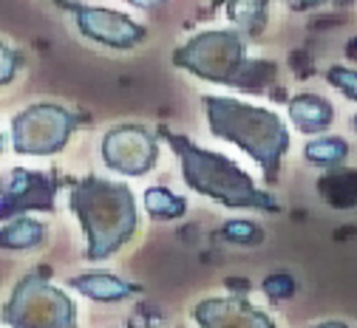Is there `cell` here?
<instances>
[{
    "label": "cell",
    "mask_w": 357,
    "mask_h": 328,
    "mask_svg": "<svg viewBox=\"0 0 357 328\" xmlns=\"http://www.w3.org/2000/svg\"><path fill=\"white\" fill-rule=\"evenodd\" d=\"M227 15L238 26L241 37H258L266 26V3H230Z\"/></svg>",
    "instance_id": "17"
},
{
    "label": "cell",
    "mask_w": 357,
    "mask_h": 328,
    "mask_svg": "<svg viewBox=\"0 0 357 328\" xmlns=\"http://www.w3.org/2000/svg\"><path fill=\"white\" fill-rule=\"evenodd\" d=\"M0 150H3V136H0Z\"/></svg>",
    "instance_id": "23"
},
{
    "label": "cell",
    "mask_w": 357,
    "mask_h": 328,
    "mask_svg": "<svg viewBox=\"0 0 357 328\" xmlns=\"http://www.w3.org/2000/svg\"><path fill=\"white\" fill-rule=\"evenodd\" d=\"M145 210L159 221H176L188 212V198L170 193L167 187H148L145 190Z\"/></svg>",
    "instance_id": "16"
},
{
    "label": "cell",
    "mask_w": 357,
    "mask_h": 328,
    "mask_svg": "<svg viewBox=\"0 0 357 328\" xmlns=\"http://www.w3.org/2000/svg\"><path fill=\"white\" fill-rule=\"evenodd\" d=\"M68 207L85 232V258L105 260L137 235V198L122 181L85 175L71 181Z\"/></svg>",
    "instance_id": "1"
},
{
    "label": "cell",
    "mask_w": 357,
    "mask_h": 328,
    "mask_svg": "<svg viewBox=\"0 0 357 328\" xmlns=\"http://www.w3.org/2000/svg\"><path fill=\"white\" fill-rule=\"evenodd\" d=\"M170 60L176 68H185L199 79L230 85L247 93H264L278 68L270 60H250L247 40L238 34V29L199 31L185 45H178Z\"/></svg>",
    "instance_id": "3"
},
{
    "label": "cell",
    "mask_w": 357,
    "mask_h": 328,
    "mask_svg": "<svg viewBox=\"0 0 357 328\" xmlns=\"http://www.w3.org/2000/svg\"><path fill=\"white\" fill-rule=\"evenodd\" d=\"M46 241V224L34 218H15L6 226H0V249L9 252H29Z\"/></svg>",
    "instance_id": "14"
},
{
    "label": "cell",
    "mask_w": 357,
    "mask_h": 328,
    "mask_svg": "<svg viewBox=\"0 0 357 328\" xmlns=\"http://www.w3.org/2000/svg\"><path fill=\"white\" fill-rule=\"evenodd\" d=\"M63 12L74 15V23L82 37L94 40L108 49H133L148 37V29L137 23L130 15H122L116 9H102V6H85V3H57Z\"/></svg>",
    "instance_id": "9"
},
{
    "label": "cell",
    "mask_w": 357,
    "mask_h": 328,
    "mask_svg": "<svg viewBox=\"0 0 357 328\" xmlns=\"http://www.w3.org/2000/svg\"><path fill=\"white\" fill-rule=\"evenodd\" d=\"M82 125V116L54 105L37 102L12 116V148L20 156H54L60 153L71 133Z\"/></svg>",
    "instance_id": "6"
},
{
    "label": "cell",
    "mask_w": 357,
    "mask_h": 328,
    "mask_svg": "<svg viewBox=\"0 0 357 328\" xmlns=\"http://www.w3.org/2000/svg\"><path fill=\"white\" fill-rule=\"evenodd\" d=\"M159 136L173 148L178 164H182V178L193 193L221 201L230 210H261V212H281V204L266 193L258 190L250 173H244L233 159L199 148L185 133H173L167 127Z\"/></svg>",
    "instance_id": "4"
},
{
    "label": "cell",
    "mask_w": 357,
    "mask_h": 328,
    "mask_svg": "<svg viewBox=\"0 0 357 328\" xmlns=\"http://www.w3.org/2000/svg\"><path fill=\"white\" fill-rule=\"evenodd\" d=\"M221 235L233 244H244V247H252V244H261L264 241V232L261 226H255L252 221H227L221 226Z\"/></svg>",
    "instance_id": "18"
},
{
    "label": "cell",
    "mask_w": 357,
    "mask_h": 328,
    "mask_svg": "<svg viewBox=\"0 0 357 328\" xmlns=\"http://www.w3.org/2000/svg\"><path fill=\"white\" fill-rule=\"evenodd\" d=\"M303 156L309 164L324 167V170H337L346 159H349V142L340 136H318L306 142Z\"/></svg>",
    "instance_id": "15"
},
{
    "label": "cell",
    "mask_w": 357,
    "mask_h": 328,
    "mask_svg": "<svg viewBox=\"0 0 357 328\" xmlns=\"http://www.w3.org/2000/svg\"><path fill=\"white\" fill-rule=\"evenodd\" d=\"M326 82L335 85L343 97H349L351 102H357V68H346V65H332L326 71Z\"/></svg>",
    "instance_id": "19"
},
{
    "label": "cell",
    "mask_w": 357,
    "mask_h": 328,
    "mask_svg": "<svg viewBox=\"0 0 357 328\" xmlns=\"http://www.w3.org/2000/svg\"><path fill=\"white\" fill-rule=\"evenodd\" d=\"M309 328H349V325H343V322H318V325H309Z\"/></svg>",
    "instance_id": "22"
},
{
    "label": "cell",
    "mask_w": 357,
    "mask_h": 328,
    "mask_svg": "<svg viewBox=\"0 0 357 328\" xmlns=\"http://www.w3.org/2000/svg\"><path fill=\"white\" fill-rule=\"evenodd\" d=\"M261 292L266 297H273V300H289L295 295V280L287 272H273L270 277H264Z\"/></svg>",
    "instance_id": "20"
},
{
    "label": "cell",
    "mask_w": 357,
    "mask_h": 328,
    "mask_svg": "<svg viewBox=\"0 0 357 328\" xmlns=\"http://www.w3.org/2000/svg\"><path fill=\"white\" fill-rule=\"evenodd\" d=\"M20 68H23V54L0 40V85H9Z\"/></svg>",
    "instance_id": "21"
},
{
    "label": "cell",
    "mask_w": 357,
    "mask_h": 328,
    "mask_svg": "<svg viewBox=\"0 0 357 328\" xmlns=\"http://www.w3.org/2000/svg\"><path fill=\"white\" fill-rule=\"evenodd\" d=\"M193 320L199 328H278L270 314L252 306L244 295L204 297L193 306Z\"/></svg>",
    "instance_id": "10"
},
{
    "label": "cell",
    "mask_w": 357,
    "mask_h": 328,
    "mask_svg": "<svg viewBox=\"0 0 357 328\" xmlns=\"http://www.w3.org/2000/svg\"><path fill=\"white\" fill-rule=\"evenodd\" d=\"M68 286L77 289L79 295H85L88 300H97V303H119L128 300L130 295H137L139 286L137 283H128V280L108 274V272H85L68 280Z\"/></svg>",
    "instance_id": "12"
},
{
    "label": "cell",
    "mask_w": 357,
    "mask_h": 328,
    "mask_svg": "<svg viewBox=\"0 0 357 328\" xmlns=\"http://www.w3.org/2000/svg\"><path fill=\"white\" fill-rule=\"evenodd\" d=\"M289 111V119L292 125L306 133V136H318V133H326L335 122V108L329 100L318 97V93H298V97L289 100L287 105Z\"/></svg>",
    "instance_id": "11"
},
{
    "label": "cell",
    "mask_w": 357,
    "mask_h": 328,
    "mask_svg": "<svg viewBox=\"0 0 357 328\" xmlns=\"http://www.w3.org/2000/svg\"><path fill=\"white\" fill-rule=\"evenodd\" d=\"M102 162L119 175H145L159 162V136L142 125H116L102 136Z\"/></svg>",
    "instance_id": "8"
},
{
    "label": "cell",
    "mask_w": 357,
    "mask_h": 328,
    "mask_svg": "<svg viewBox=\"0 0 357 328\" xmlns=\"http://www.w3.org/2000/svg\"><path fill=\"white\" fill-rule=\"evenodd\" d=\"M318 190H321V196L326 198L329 207H335V210H354L357 207V170H346V167L329 170L321 178Z\"/></svg>",
    "instance_id": "13"
},
{
    "label": "cell",
    "mask_w": 357,
    "mask_h": 328,
    "mask_svg": "<svg viewBox=\"0 0 357 328\" xmlns=\"http://www.w3.org/2000/svg\"><path fill=\"white\" fill-rule=\"evenodd\" d=\"M204 114H207V127L215 139H225L241 148L261 170L270 184H278L281 162L289 150V130L284 119L270 111L247 105L233 97H202Z\"/></svg>",
    "instance_id": "2"
},
{
    "label": "cell",
    "mask_w": 357,
    "mask_h": 328,
    "mask_svg": "<svg viewBox=\"0 0 357 328\" xmlns=\"http://www.w3.org/2000/svg\"><path fill=\"white\" fill-rule=\"evenodd\" d=\"M0 320L9 328H77V306L63 289L52 286L49 269H31L15 283Z\"/></svg>",
    "instance_id": "5"
},
{
    "label": "cell",
    "mask_w": 357,
    "mask_h": 328,
    "mask_svg": "<svg viewBox=\"0 0 357 328\" xmlns=\"http://www.w3.org/2000/svg\"><path fill=\"white\" fill-rule=\"evenodd\" d=\"M63 181L57 173L15 167L0 173V221L26 218V212H54V198Z\"/></svg>",
    "instance_id": "7"
}]
</instances>
